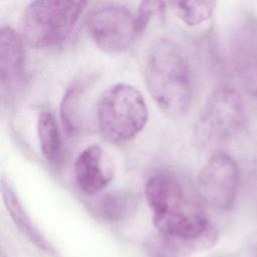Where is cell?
<instances>
[{
	"instance_id": "obj_9",
	"label": "cell",
	"mask_w": 257,
	"mask_h": 257,
	"mask_svg": "<svg viewBox=\"0 0 257 257\" xmlns=\"http://www.w3.org/2000/svg\"><path fill=\"white\" fill-rule=\"evenodd\" d=\"M22 37L9 26L0 30V84L3 97L13 96L24 80Z\"/></svg>"
},
{
	"instance_id": "obj_10",
	"label": "cell",
	"mask_w": 257,
	"mask_h": 257,
	"mask_svg": "<svg viewBox=\"0 0 257 257\" xmlns=\"http://www.w3.org/2000/svg\"><path fill=\"white\" fill-rule=\"evenodd\" d=\"M1 192L4 200V204L7 208L12 221L17 226V228L39 249L53 254L54 249L46 238L39 232L37 227L33 224L31 218L27 214L26 210L23 208L17 194L12 189V187L4 179L1 180Z\"/></svg>"
},
{
	"instance_id": "obj_5",
	"label": "cell",
	"mask_w": 257,
	"mask_h": 257,
	"mask_svg": "<svg viewBox=\"0 0 257 257\" xmlns=\"http://www.w3.org/2000/svg\"><path fill=\"white\" fill-rule=\"evenodd\" d=\"M245 109L239 92L229 86L218 87L208 98L195 124L196 143L214 148L232 140L242 130Z\"/></svg>"
},
{
	"instance_id": "obj_2",
	"label": "cell",
	"mask_w": 257,
	"mask_h": 257,
	"mask_svg": "<svg viewBox=\"0 0 257 257\" xmlns=\"http://www.w3.org/2000/svg\"><path fill=\"white\" fill-rule=\"evenodd\" d=\"M145 79L149 93L170 117L187 113L192 101L189 62L182 47L172 39L160 38L146 59Z\"/></svg>"
},
{
	"instance_id": "obj_8",
	"label": "cell",
	"mask_w": 257,
	"mask_h": 257,
	"mask_svg": "<svg viewBox=\"0 0 257 257\" xmlns=\"http://www.w3.org/2000/svg\"><path fill=\"white\" fill-rule=\"evenodd\" d=\"M114 166L108 154L98 145L84 149L74 164L77 187L86 195L101 192L113 179Z\"/></svg>"
},
{
	"instance_id": "obj_4",
	"label": "cell",
	"mask_w": 257,
	"mask_h": 257,
	"mask_svg": "<svg viewBox=\"0 0 257 257\" xmlns=\"http://www.w3.org/2000/svg\"><path fill=\"white\" fill-rule=\"evenodd\" d=\"M86 1H33L20 20V36L35 47L62 43L71 33Z\"/></svg>"
},
{
	"instance_id": "obj_12",
	"label": "cell",
	"mask_w": 257,
	"mask_h": 257,
	"mask_svg": "<svg viewBox=\"0 0 257 257\" xmlns=\"http://www.w3.org/2000/svg\"><path fill=\"white\" fill-rule=\"evenodd\" d=\"M89 82L88 78L75 80L63 94L59 113L63 128L69 138L77 136L81 128L80 104L82 95Z\"/></svg>"
},
{
	"instance_id": "obj_11",
	"label": "cell",
	"mask_w": 257,
	"mask_h": 257,
	"mask_svg": "<svg viewBox=\"0 0 257 257\" xmlns=\"http://www.w3.org/2000/svg\"><path fill=\"white\" fill-rule=\"evenodd\" d=\"M218 241V231L212 226L205 234L190 240L170 239L159 236L153 243V249L158 255L166 256H184L191 255L200 251L208 250L213 247Z\"/></svg>"
},
{
	"instance_id": "obj_16",
	"label": "cell",
	"mask_w": 257,
	"mask_h": 257,
	"mask_svg": "<svg viewBox=\"0 0 257 257\" xmlns=\"http://www.w3.org/2000/svg\"><path fill=\"white\" fill-rule=\"evenodd\" d=\"M166 4L167 3L163 1H144L141 3L138 14L136 16L139 31L141 34L144 32V30H146L154 14H157L159 16H163L165 14Z\"/></svg>"
},
{
	"instance_id": "obj_7",
	"label": "cell",
	"mask_w": 257,
	"mask_h": 257,
	"mask_svg": "<svg viewBox=\"0 0 257 257\" xmlns=\"http://www.w3.org/2000/svg\"><path fill=\"white\" fill-rule=\"evenodd\" d=\"M87 29L93 43L107 53L125 51L141 34L136 15L116 5L95 11L89 18Z\"/></svg>"
},
{
	"instance_id": "obj_1",
	"label": "cell",
	"mask_w": 257,
	"mask_h": 257,
	"mask_svg": "<svg viewBox=\"0 0 257 257\" xmlns=\"http://www.w3.org/2000/svg\"><path fill=\"white\" fill-rule=\"evenodd\" d=\"M145 193L153 223L163 237L196 239L213 226L199 196L193 195L175 174L160 172L153 175L147 181Z\"/></svg>"
},
{
	"instance_id": "obj_14",
	"label": "cell",
	"mask_w": 257,
	"mask_h": 257,
	"mask_svg": "<svg viewBox=\"0 0 257 257\" xmlns=\"http://www.w3.org/2000/svg\"><path fill=\"white\" fill-rule=\"evenodd\" d=\"M174 7L179 18L189 26L199 25L214 13L215 1H179L174 2Z\"/></svg>"
},
{
	"instance_id": "obj_3",
	"label": "cell",
	"mask_w": 257,
	"mask_h": 257,
	"mask_svg": "<svg viewBox=\"0 0 257 257\" xmlns=\"http://www.w3.org/2000/svg\"><path fill=\"white\" fill-rule=\"evenodd\" d=\"M96 116L104 140L124 144L144 130L149 119V108L139 89L127 83H116L100 95Z\"/></svg>"
},
{
	"instance_id": "obj_15",
	"label": "cell",
	"mask_w": 257,
	"mask_h": 257,
	"mask_svg": "<svg viewBox=\"0 0 257 257\" xmlns=\"http://www.w3.org/2000/svg\"><path fill=\"white\" fill-rule=\"evenodd\" d=\"M125 201L124 197L117 194L106 195L100 198L96 209L103 218L110 220L118 219L126 210Z\"/></svg>"
},
{
	"instance_id": "obj_13",
	"label": "cell",
	"mask_w": 257,
	"mask_h": 257,
	"mask_svg": "<svg viewBox=\"0 0 257 257\" xmlns=\"http://www.w3.org/2000/svg\"><path fill=\"white\" fill-rule=\"evenodd\" d=\"M37 137L40 151L47 162L57 164L62 155V142L54 114L43 110L37 118Z\"/></svg>"
},
{
	"instance_id": "obj_6",
	"label": "cell",
	"mask_w": 257,
	"mask_h": 257,
	"mask_svg": "<svg viewBox=\"0 0 257 257\" xmlns=\"http://www.w3.org/2000/svg\"><path fill=\"white\" fill-rule=\"evenodd\" d=\"M239 171L224 152L213 154L197 176V193L204 203L217 210H229L237 197Z\"/></svg>"
}]
</instances>
